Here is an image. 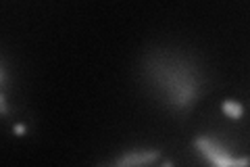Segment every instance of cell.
I'll return each instance as SVG.
<instances>
[{
  "label": "cell",
  "mask_w": 250,
  "mask_h": 167,
  "mask_svg": "<svg viewBox=\"0 0 250 167\" xmlns=\"http://www.w3.org/2000/svg\"><path fill=\"white\" fill-rule=\"evenodd\" d=\"M15 134H17V136H23V134H25V125H15Z\"/></svg>",
  "instance_id": "cell-5"
},
{
  "label": "cell",
  "mask_w": 250,
  "mask_h": 167,
  "mask_svg": "<svg viewBox=\"0 0 250 167\" xmlns=\"http://www.w3.org/2000/svg\"><path fill=\"white\" fill-rule=\"evenodd\" d=\"M221 109L229 119H242V115H244V107L238 100H223Z\"/></svg>",
  "instance_id": "cell-4"
},
{
  "label": "cell",
  "mask_w": 250,
  "mask_h": 167,
  "mask_svg": "<svg viewBox=\"0 0 250 167\" xmlns=\"http://www.w3.org/2000/svg\"><path fill=\"white\" fill-rule=\"evenodd\" d=\"M142 75L165 105L188 113L202 94V75L188 54L171 48H152L142 59Z\"/></svg>",
  "instance_id": "cell-1"
},
{
  "label": "cell",
  "mask_w": 250,
  "mask_h": 167,
  "mask_svg": "<svg viewBox=\"0 0 250 167\" xmlns=\"http://www.w3.org/2000/svg\"><path fill=\"white\" fill-rule=\"evenodd\" d=\"M98 167H173L171 161H163L161 150H131L121 157H117L111 165H98Z\"/></svg>",
  "instance_id": "cell-3"
},
{
  "label": "cell",
  "mask_w": 250,
  "mask_h": 167,
  "mask_svg": "<svg viewBox=\"0 0 250 167\" xmlns=\"http://www.w3.org/2000/svg\"><path fill=\"white\" fill-rule=\"evenodd\" d=\"M192 144L210 163V167H250V157L229 155V150L221 142L210 136H196Z\"/></svg>",
  "instance_id": "cell-2"
}]
</instances>
